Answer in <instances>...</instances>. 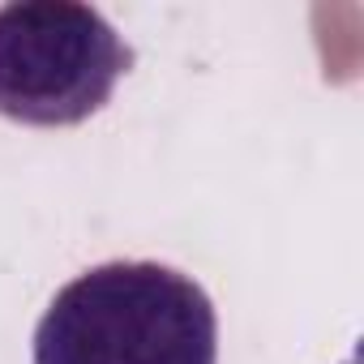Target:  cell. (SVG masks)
Here are the masks:
<instances>
[{"instance_id":"obj_1","label":"cell","mask_w":364,"mask_h":364,"mask_svg":"<svg viewBox=\"0 0 364 364\" xmlns=\"http://www.w3.org/2000/svg\"><path fill=\"white\" fill-rule=\"evenodd\" d=\"M35 364H219L206 287L163 262H103L65 283L35 326Z\"/></svg>"},{"instance_id":"obj_2","label":"cell","mask_w":364,"mask_h":364,"mask_svg":"<svg viewBox=\"0 0 364 364\" xmlns=\"http://www.w3.org/2000/svg\"><path fill=\"white\" fill-rule=\"evenodd\" d=\"M133 69V48L116 26L73 0L0 5V116L65 129L90 120L120 77Z\"/></svg>"}]
</instances>
